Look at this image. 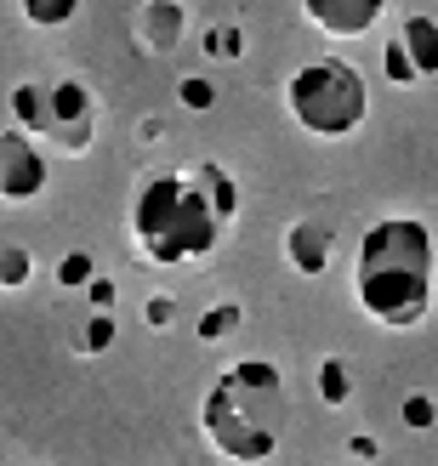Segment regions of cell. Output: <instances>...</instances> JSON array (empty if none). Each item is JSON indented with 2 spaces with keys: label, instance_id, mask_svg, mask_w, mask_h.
Instances as JSON below:
<instances>
[{
  "label": "cell",
  "instance_id": "cell-8",
  "mask_svg": "<svg viewBox=\"0 0 438 466\" xmlns=\"http://www.w3.org/2000/svg\"><path fill=\"white\" fill-rule=\"evenodd\" d=\"M331 228L325 222H290L285 228V262L302 273V279H319L331 268Z\"/></svg>",
  "mask_w": 438,
  "mask_h": 466
},
{
  "label": "cell",
  "instance_id": "cell-12",
  "mask_svg": "<svg viewBox=\"0 0 438 466\" xmlns=\"http://www.w3.org/2000/svg\"><path fill=\"white\" fill-rule=\"evenodd\" d=\"M188 182L211 199V211L222 217V222H234V211H239V194H234V182H228V171L222 166H194L188 171Z\"/></svg>",
  "mask_w": 438,
  "mask_h": 466
},
{
  "label": "cell",
  "instance_id": "cell-18",
  "mask_svg": "<svg viewBox=\"0 0 438 466\" xmlns=\"http://www.w3.org/2000/svg\"><path fill=\"white\" fill-rule=\"evenodd\" d=\"M177 97H182V108H211V103H217V86L199 80V75H188V80L177 86Z\"/></svg>",
  "mask_w": 438,
  "mask_h": 466
},
{
  "label": "cell",
  "instance_id": "cell-7",
  "mask_svg": "<svg viewBox=\"0 0 438 466\" xmlns=\"http://www.w3.org/2000/svg\"><path fill=\"white\" fill-rule=\"evenodd\" d=\"M387 0H302V12L313 17V29H325L336 40H359L371 35V23L382 17Z\"/></svg>",
  "mask_w": 438,
  "mask_h": 466
},
{
  "label": "cell",
  "instance_id": "cell-16",
  "mask_svg": "<svg viewBox=\"0 0 438 466\" xmlns=\"http://www.w3.org/2000/svg\"><path fill=\"white\" fill-rule=\"evenodd\" d=\"M91 279H97V262H91L86 250H75V256H63V262H57V285L63 290H86Z\"/></svg>",
  "mask_w": 438,
  "mask_h": 466
},
{
  "label": "cell",
  "instance_id": "cell-2",
  "mask_svg": "<svg viewBox=\"0 0 438 466\" xmlns=\"http://www.w3.org/2000/svg\"><path fill=\"white\" fill-rule=\"evenodd\" d=\"M199 427L205 444L234 466H262L280 450V427H285V381L280 364L268 359H239L211 381L199 404Z\"/></svg>",
  "mask_w": 438,
  "mask_h": 466
},
{
  "label": "cell",
  "instance_id": "cell-5",
  "mask_svg": "<svg viewBox=\"0 0 438 466\" xmlns=\"http://www.w3.org/2000/svg\"><path fill=\"white\" fill-rule=\"evenodd\" d=\"M46 182H52V166H46V154L35 148V137L0 131V199L29 205V199L46 194Z\"/></svg>",
  "mask_w": 438,
  "mask_h": 466
},
{
  "label": "cell",
  "instance_id": "cell-3",
  "mask_svg": "<svg viewBox=\"0 0 438 466\" xmlns=\"http://www.w3.org/2000/svg\"><path fill=\"white\" fill-rule=\"evenodd\" d=\"M222 228L228 222L188 182V171L182 177H154V182H143V194L131 199V239L159 268L205 262V256L222 245Z\"/></svg>",
  "mask_w": 438,
  "mask_h": 466
},
{
  "label": "cell",
  "instance_id": "cell-15",
  "mask_svg": "<svg viewBox=\"0 0 438 466\" xmlns=\"http://www.w3.org/2000/svg\"><path fill=\"white\" fill-rule=\"evenodd\" d=\"M29 273H35L29 250H17V245L0 250V290H23V285H29Z\"/></svg>",
  "mask_w": 438,
  "mask_h": 466
},
{
  "label": "cell",
  "instance_id": "cell-13",
  "mask_svg": "<svg viewBox=\"0 0 438 466\" xmlns=\"http://www.w3.org/2000/svg\"><path fill=\"white\" fill-rule=\"evenodd\" d=\"M17 6H23V17H29L35 29H63V23L80 12V0H17Z\"/></svg>",
  "mask_w": 438,
  "mask_h": 466
},
{
  "label": "cell",
  "instance_id": "cell-4",
  "mask_svg": "<svg viewBox=\"0 0 438 466\" xmlns=\"http://www.w3.org/2000/svg\"><path fill=\"white\" fill-rule=\"evenodd\" d=\"M285 108L290 120L336 143V137H353L364 126V114H371V86L353 63L341 57H319V63H302L296 75L285 80Z\"/></svg>",
  "mask_w": 438,
  "mask_h": 466
},
{
  "label": "cell",
  "instance_id": "cell-20",
  "mask_svg": "<svg viewBox=\"0 0 438 466\" xmlns=\"http://www.w3.org/2000/svg\"><path fill=\"white\" fill-rule=\"evenodd\" d=\"M382 63H387V80H393V86H422V80H416V68H410V63H404V52H399V40H387Z\"/></svg>",
  "mask_w": 438,
  "mask_h": 466
},
{
  "label": "cell",
  "instance_id": "cell-14",
  "mask_svg": "<svg viewBox=\"0 0 438 466\" xmlns=\"http://www.w3.org/2000/svg\"><path fill=\"white\" fill-rule=\"evenodd\" d=\"M348 392H353L348 364H341V359H325V364H319V399H325V404H348Z\"/></svg>",
  "mask_w": 438,
  "mask_h": 466
},
{
  "label": "cell",
  "instance_id": "cell-1",
  "mask_svg": "<svg viewBox=\"0 0 438 466\" xmlns=\"http://www.w3.org/2000/svg\"><path fill=\"white\" fill-rule=\"evenodd\" d=\"M353 296L387 330H410L433 308V233L422 217H387L359 239Z\"/></svg>",
  "mask_w": 438,
  "mask_h": 466
},
{
  "label": "cell",
  "instance_id": "cell-19",
  "mask_svg": "<svg viewBox=\"0 0 438 466\" xmlns=\"http://www.w3.org/2000/svg\"><path fill=\"white\" fill-rule=\"evenodd\" d=\"M239 324V308H217V313H205L199 319V341H222L228 330Z\"/></svg>",
  "mask_w": 438,
  "mask_h": 466
},
{
  "label": "cell",
  "instance_id": "cell-22",
  "mask_svg": "<svg viewBox=\"0 0 438 466\" xmlns=\"http://www.w3.org/2000/svg\"><path fill=\"white\" fill-rule=\"evenodd\" d=\"M143 319H148V324H154V330H159V324H171V319H177V301H171V296H166V301H159V296H154V301H148V308H143Z\"/></svg>",
  "mask_w": 438,
  "mask_h": 466
},
{
  "label": "cell",
  "instance_id": "cell-17",
  "mask_svg": "<svg viewBox=\"0 0 438 466\" xmlns=\"http://www.w3.org/2000/svg\"><path fill=\"white\" fill-rule=\"evenodd\" d=\"M114 336H120V324H114L108 313H97V319L86 324V336H80V353H103V347H108Z\"/></svg>",
  "mask_w": 438,
  "mask_h": 466
},
{
  "label": "cell",
  "instance_id": "cell-21",
  "mask_svg": "<svg viewBox=\"0 0 438 466\" xmlns=\"http://www.w3.org/2000/svg\"><path fill=\"white\" fill-rule=\"evenodd\" d=\"M433 399H427V392H410V399H404V427H416V432H427L433 427Z\"/></svg>",
  "mask_w": 438,
  "mask_h": 466
},
{
  "label": "cell",
  "instance_id": "cell-6",
  "mask_svg": "<svg viewBox=\"0 0 438 466\" xmlns=\"http://www.w3.org/2000/svg\"><path fill=\"white\" fill-rule=\"evenodd\" d=\"M91 126H97V108H91V91L80 80H63L46 91V137L68 154L91 148Z\"/></svg>",
  "mask_w": 438,
  "mask_h": 466
},
{
  "label": "cell",
  "instance_id": "cell-10",
  "mask_svg": "<svg viewBox=\"0 0 438 466\" xmlns=\"http://www.w3.org/2000/svg\"><path fill=\"white\" fill-rule=\"evenodd\" d=\"M182 40V6L177 0H148L143 6V52H171Z\"/></svg>",
  "mask_w": 438,
  "mask_h": 466
},
{
  "label": "cell",
  "instance_id": "cell-11",
  "mask_svg": "<svg viewBox=\"0 0 438 466\" xmlns=\"http://www.w3.org/2000/svg\"><path fill=\"white\" fill-rule=\"evenodd\" d=\"M12 131L46 137V86H35V80L12 86Z\"/></svg>",
  "mask_w": 438,
  "mask_h": 466
},
{
  "label": "cell",
  "instance_id": "cell-23",
  "mask_svg": "<svg viewBox=\"0 0 438 466\" xmlns=\"http://www.w3.org/2000/svg\"><path fill=\"white\" fill-rule=\"evenodd\" d=\"M91 301H97V308H114V285H108V279H91Z\"/></svg>",
  "mask_w": 438,
  "mask_h": 466
},
{
  "label": "cell",
  "instance_id": "cell-9",
  "mask_svg": "<svg viewBox=\"0 0 438 466\" xmlns=\"http://www.w3.org/2000/svg\"><path fill=\"white\" fill-rule=\"evenodd\" d=\"M399 52L404 63L416 68V80H433L438 75V29H433V17H404V29H399Z\"/></svg>",
  "mask_w": 438,
  "mask_h": 466
}]
</instances>
